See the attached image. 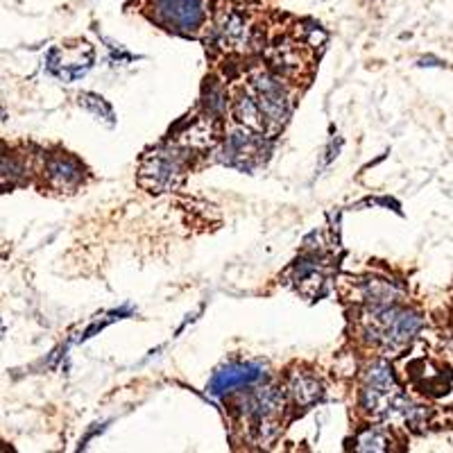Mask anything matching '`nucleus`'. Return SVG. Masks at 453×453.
<instances>
[{"label": "nucleus", "instance_id": "obj_1", "mask_svg": "<svg viewBox=\"0 0 453 453\" xmlns=\"http://www.w3.org/2000/svg\"><path fill=\"white\" fill-rule=\"evenodd\" d=\"M234 111L245 127L261 132V134L263 132L274 134L288 119L290 103L281 82L268 73H261L242 88L234 104Z\"/></svg>", "mask_w": 453, "mask_h": 453}, {"label": "nucleus", "instance_id": "obj_2", "mask_svg": "<svg viewBox=\"0 0 453 453\" xmlns=\"http://www.w3.org/2000/svg\"><path fill=\"white\" fill-rule=\"evenodd\" d=\"M365 331L372 342L381 345L386 351H402L415 338L419 329V318L411 311L390 306H370L365 318Z\"/></svg>", "mask_w": 453, "mask_h": 453}, {"label": "nucleus", "instance_id": "obj_3", "mask_svg": "<svg viewBox=\"0 0 453 453\" xmlns=\"http://www.w3.org/2000/svg\"><path fill=\"white\" fill-rule=\"evenodd\" d=\"M242 399V418L258 442H273L281 431L283 396L277 388H248Z\"/></svg>", "mask_w": 453, "mask_h": 453}, {"label": "nucleus", "instance_id": "obj_4", "mask_svg": "<svg viewBox=\"0 0 453 453\" xmlns=\"http://www.w3.org/2000/svg\"><path fill=\"white\" fill-rule=\"evenodd\" d=\"M186 175V155L175 145H164L148 152L141 164L139 180L152 193L173 191Z\"/></svg>", "mask_w": 453, "mask_h": 453}, {"label": "nucleus", "instance_id": "obj_5", "mask_svg": "<svg viewBox=\"0 0 453 453\" xmlns=\"http://www.w3.org/2000/svg\"><path fill=\"white\" fill-rule=\"evenodd\" d=\"M157 21L180 35H196L204 23L202 0H155Z\"/></svg>", "mask_w": 453, "mask_h": 453}, {"label": "nucleus", "instance_id": "obj_6", "mask_svg": "<svg viewBox=\"0 0 453 453\" xmlns=\"http://www.w3.org/2000/svg\"><path fill=\"white\" fill-rule=\"evenodd\" d=\"M263 376H265L263 367L254 365V363H238V365H229L213 376L211 392L213 395H225V392L245 390V388L257 386L258 381H263Z\"/></svg>", "mask_w": 453, "mask_h": 453}, {"label": "nucleus", "instance_id": "obj_7", "mask_svg": "<svg viewBox=\"0 0 453 453\" xmlns=\"http://www.w3.org/2000/svg\"><path fill=\"white\" fill-rule=\"evenodd\" d=\"M46 177L57 191H71L82 181V165L68 155L50 157L46 164Z\"/></svg>", "mask_w": 453, "mask_h": 453}, {"label": "nucleus", "instance_id": "obj_8", "mask_svg": "<svg viewBox=\"0 0 453 453\" xmlns=\"http://www.w3.org/2000/svg\"><path fill=\"white\" fill-rule=\"evenodd\" d=\"M288 395L297 408H311L322 399V383L306 372H295L288 381Z\"/></svg>", "mask_w": 453, "mask_h": 453}, {"label": "nucleus", "instance_id": "obj_9", "mask_svg": "<svg viewBox=\"0 0 453 453\" xmlns=\"http://www.w3.org/2000/svg\"><path fill=\"white\" fill-rule=\"evenodd\" d=\"M218 39L225 48H242L248 43V23L238 14H229L225 21L218 26Z\"/></svg>", "mask_w": 453, "mask_h": 453}, {"label": "nucleus", "instance_id": "obj_10", "mask_svg": "<svg viewBox=\"0 0 453 453\" xmlns=\"http://www.w3.org/2000/svg\"><path fill=\"white\" fill-rule=\"evenodd\" d=\"M388 435L381 431V428H367L358 435L356 440V449L358 451H388Z\"/></svg>", "mask_w": 453, "mask_h": 453}]
</instances>
